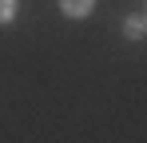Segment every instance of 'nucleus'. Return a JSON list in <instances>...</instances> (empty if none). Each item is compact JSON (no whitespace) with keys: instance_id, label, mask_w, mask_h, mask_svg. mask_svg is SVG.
<instances>
[{"instance_id":"obj_1","label":"nucleus","mask_w":147,"mask_h":143,"mask_svg":"<svg viewBox=\"0 0 147 143\" xmlns=\"http://www.w3.org/2000/svg\"><path fill=\"white\" fill-rule=\"evenodd\" d=\"M123 36H127V40H143L147 36V16H139V12L127 16V20H123Z\"/></svg>"},{"instance_id":"obj_2","label":"nucleus","mask_w":147,"mask_h":143,"mask_svg":"<svg viewBox=\"0 0 147 143\" xmlns=\"http://www.w3.org/2000/svg\"><path fill=\"white\" fill-rule=\"evenodd\" d=\"M60 8L76 16V20H84V16H92V8H96V0H60Z\"/></svg>"},{"instance_id":"obj_3","label":"nucleus","mask_w":147,"mask_h":143,"mask_svg":"<svg viewBox=\"0 0 147 143\" xmlns=\"http://www.w3.org/2000/svg\"><path fill=\"white\" fill-rule=\"evenodd\" d=\"M16 16V0H0V24H8Z\"/></svg>"}]
</instances>
